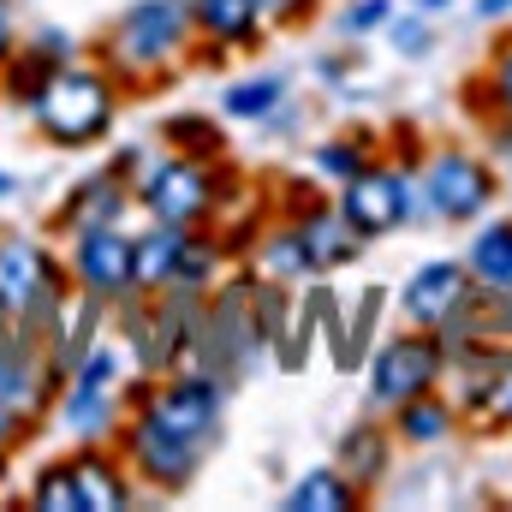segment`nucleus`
Listing matches in <instances>:
<instances>
[{"instance_id": "obj_24", "label": "nucleus", "mask_w": 512, "mask_h": 512, "mask_svg": "<svg viewBox=\"0 0 512 512\" xmlns=\"http://www.w3.org/2000/svg\"><path fill=\"white\" fill-rule=\"evenodd\" d=\"M292 102V78L286 72H251V78H233L227 96H221V114L239 120V126H268V114H280Z\"/></svg>"}, {"instance_id": "obj_29", "label": "nucleus", "mask_w": 512, "mask_h": 512, "mask_svg": "<svg viewBox=\"0 0 512 512\" xmlns=\"http://www.w3.org/2000/svg\"><path fill=\"white\" fill-rule=\"evenodd\" d=\"M471 102H489V108H483V120H489V114L512 120V36H501V42L489 48L483 78L471 84Z\"/></svg>"}, {"instance_id": "obj_32", "label": "nucleus", "mask_w": 512, "mask_h": 512, "mask_svg": "<svg viewBox=\"0 0 512 512\" xmlns=\"http://www.w3.org/2000/svg\"><path fill=\"white\" fill-rule=\"evenodd\" d=\"M471 429H512V352L501 358V370L489 376V387L477 393V405L465 411Z\"/></svg>"}, {"instance_id": "obj_41", "label": "nucleus", "mask_w": 512, "mask_h": 512, "mask_svg": "<svg viewBox=\"0 0 512 512\" xmlns=\"http://www.w3.org/2000/svg\"><path fill=\"white\" fill-rule=\"evenodd\" d=\"M12 197H18V173H6V167H0V203H12Z\"/></svg>"}, {"instance_id": "obj_15", "label": "nucleus", "mask_w": 512, "mask_h": 512, "mask_svg": "<svg viewBox=\"0 0 512 512\" xmlns=\"http://www.w3.org/2000/svg\"><path fill=\"white\" fill-rule=\"evenodd\" d=\"M72 477H78V495H84V512H131L137 507V477L126 471L120 447L114 441H78L72 453Z\"/></svg>"}, {"instance_id": "obj_21", "label": "nucleus", "mask_w": 512, "mask_h": 512, "mask_svg": "<svg viewBox=\"0 0 512 512\" xmlns=\"http://www.w3.org/2000/svg\"><path fill=\"white\" fill-rule=\"evenodd\" d=\"M251 274L262 280H280V286H304V280H316V268H310V256H304V239H298V227L280 215L274 227H262V239H256L251 251Z\"/></svg>"}, {"instance_id": "obj_37", "label": "nucleus", "mask_w": 512, "mask_h": 512, "mask_svg": "<svg viewBox=\"0 0 512 512\" xmlns=\"http://www.w3.org/2000/svg\"><path fill=\"white\" fill-rule=\"evenodd\" d=\"M36 411H24V405H12V399H0V447L12 453V447H24L30 435H36Z\"/></svg>"}, {"instance_id": "obj_2", "label": "nucleus", "mask_w": 512, "mask_h": 512, "mask_svg": "<svg viewBox=\"0 0 512 512\" xmlns=\"http://www.w3.org/2000/svg\"><path fill=\"white\" fill-rule=\"evenodd\" d=\"M239 173L227 161H203V155H179V149H143L137 173H131V203L149 221L167 227H209L233 197H239Z\"/></svg>"}, {"instance_id": "obj_17", "label": "nucleus", "mask_w": 512, "mask_h": 512, "mask_svg": "<svg viewBox=\"0 0 512 512\" xmlns=\"http://www.w3.org/2000/svg\"><path fill=\"white\" fill-rule=\"evenodd\" d=\"M191 24H197V60H227V54H251L268 36V24L256 18V0H191Z\"/></svg>"}, {"instance_id": "obj_35", "label": "nucleus", "mask_w": 512, "mask_h": 512, "mask_svg": "<svg viewBox=\"0 0 512 512\" xmlns=\"http://www.w3.org/2000/svg\"><path fill=\"white\" fill-rule=\"evenodd\" d=\"M316 6H322V0H256V18H262L268 30H298V24L316 18Z\"/></svg>"}, {"instance_id": "obj_45", "label": "nucleus", "mask_w": 512, "mask_h": 512, "mask_svg": "<svg viewBox=\"0 0 512 512\" xmlns=\"http://www.w3.org/2000/svg\"><path fill=\"white\" fill-rule=\"evenodd\" d=\"M507 435H512V429H507Z\"/></svg>"}, {"instance_id": "obj_5", "label": "nucleus", "mask_w": 512, "mask_h": 512, "mask_svg": "<svg viewBox=\"0 0 512 512\" xmlns=\"http://www.w3.org/2000/svg\"><path fill=\"white\" fill-rule=\"evenodd\" d=\"M66 298H72L66 262L42 239H24V233L0 239V328H18L42 346V334Z\"/></svg>"}, {"instance_id": "obj_7", "label": "nucleus", "mask_w": 512, "mask_h": 512, "mask_svg": "<svg viewBox=\"0 0 512 512\" xmlns=\"http://www.w3.org/2000/svg\"><path fill=\"white\" fill-rule=\"evenodd\" d=\"M131 411L161 423L167 435H185L197 447H209L221 435V417H227V382L185 364V370H167V376H143L131 387Z\"/></svg>"}, {"instance_id": "obj_23", "label": "nucleus", "mask_w": 512, "mask_h": 512, "mask_svg": "<svg viewBox=\"0 0 512 512\" xmlns=\"http://www.w3.org/2000/svg\"><path fill=\"white\" fill-rule=\"evenodd\" d=\"M465 268H471V286L512 292V215H495V221H483V227L471 233Z\"/></svg>"}, {"instance_id": "obj_12", "label": "nucleus", "mask_w": 512, "mask_h": 512, "mask_svg": "<svg viewBox=\"0 0 512 512\" xmlns=\"http://www.w3.org/2000/svg\"><path fill=\"white\" fill-rule=\"evenodd\" d=\"M137 155L143 149H120L102 173H84L60 203H54V233L60 239H72V233H84V227H108V221H120L131 209V173H137Z\"/></svg>"}, {"instance_id": "obj_3", "label": "nucleus", "mask_w": 512, "mask_h": 512, "mask_svg": "<svg viewBox=\"0 0 512 512\" xmlns=\"http://www.w3.org/2000/svg\"><path fill=\"white\" fill-rule=\"evenodd\" d=\"M120 102H126V84L102 66V60H60L36 102H30V126L48 149H96L114 120H120Z\"/></svg>"}, {"instance_id": "obj_31", "label": "nucleus", "mask_w": 512, "mask_h": 512, "mask_svg": "<svg viewBox=\"0 0 512 512\" xmlns=\"http://www.w3.org/2000/svg\"><path fill=\"white\" fill-rule=\"evenodd\" d=\"M161 143L179 149V155H203V161H221L227 155V137L209 126V114H173L161 126Z\"/></svg>"}, {"instance_id": "obj_36", "label": "nucleus", "mask_w": 512, "mask_h": 512, "mask_svg": "<svg viewBox=\"0 0 512 512\" xmlns=\"http://www.w3.org/2000/svg\"><path fill=\"white\" fill-rule=\"evenodd\" d=\"M24 48H36V54H42V60H54V66H60V60H78V36H66L60 24L30 30V36H24Z\"/></svg>"}, {"instance_id": "obj_19", "label": "nucleus", "mask_w": 512, "mask_h": 512, "mask_svg": "<svg viewBox=\"0 0 512 512\" xmlns=\"http://www.w3.org/2000/svg\"><path fill=\"white\" fill-rule=\"evenodd\" d=\"M393 453H399V441H393L387 417H358V423L340 435V471H346L364 495H376L387 477H393Z\"/></svg>"}, {"instance_id": "obj_38", "label": "nucleus", "mask_w": 512, "mask_h": 512, "mask_svg": "<svg viewBox=\"0 0 512 512\" xmlns=\"http://www.w3.org/2000/svg\"><path fill=\"white\" fill-rule=\"evenodd\" d=\"M483 131H489V161H495V167H512V120L489 114V120H483Z\"/></svg>"}, {"instance_id": "obj_6", "label": "nucleus", "mask_w": 512, "mask_h": 512, "mask_svg": "<svg viewBox=\"0 0 512 512\" xmlns=\"http://www.w3.org/2000/svg\"><path fill=\"white\" fill-rule=\"evenodd\" d=\"M501 197V167L477 149H429L417 161V203L441 227H471L495 209Z\"/></svg>"}, {"instance_id": "obj_4", "label": "nucleus", "mask_w": 512, "mask_h": 512, "mask_svg": "<svg viewBox=\"0 0 512 512\" xmlns=\"http://www.w3.org/2000/svg\"><path fill=\"white\" fill-rule=\"evenodd\" d=\"M131 352L126 340L102 334L60 382V399H54V423L72 435V441H114L120 423L131 417Z\"/></svg>"}, {"instance_id": "obj_9", "label": "nucleus", "mask_w": 512, "mask_h": 512, "mask_svg": "<svg viewBox=\"0 0 512 512\" xmlns=\"http://www.w3.org/2000/svg\"><path fill=\"white\" fill-rule=\"evenodd\" d=\"M334 203H340V215L364 239H387V233L411 227V215H423V203H417V167L393 161V155H376L346 185H334Z\"/></svg>"}, {"instance_id": "obj_27", "label": "nucleus", "mask_w": 512, "mask_h": 512, "mask_svg": "<svg viewBox=\"0 0 512 512\" xmlns=\"http://www.w3.org/2000/svg\"><path fill=\"white\" fill-rule=\"evenodd\" d=\"M376 161V137L370 131H340V137H328V143H316V155H310V167H316V179H328V185H346L358 167H370Z\"/></svg>"}, {"instance_id": "obj_26", "label": "nucleus", "mask_w": 512, "mask_h": 512, "mask_svg": "<svg viewBox=\"0 0 512 512\" xmlns=\"http://www.w3.org/2000/svg\"><path fill=\"white\" fill-rule=\"evenodd\" d=\"M382 304H387L382 286H364L352 310L340 304V322H346V340H340V352H334L340 370H364V358H370V346H376V328H382Z\"/></svg>"}, {"instance_id": "obj_18", "label": "nucleus", "mask_w": 512, "mask_h": 512, "mask_svg": "<svg viewBox=\"0 0 512 512\" xmlns=\"http://www.w3.org/2000/svg\"><path fill=\"white\" fill-rule=\"evenodd\" d=\"M387 429H393L399 447H417V453H423V447H447V441L465 429V411L453 405L447 387H429V393L393 405V411H387Z\"/></svg>"}, {"instance_id": "obj_34", "label": "nucleus", "mask_w": 512, "mask_h": 512, "mask_svg": "<svg viewBox=\"0 0 512 512\" xmlns=\"http://www.w3.org/2000/svg\"><path fill=\"white\" fill-rule=\"evenodd\" d=\"M387 18H393V0H346V12H340V36H346V42L376 36V30H387Z\"/></svg>"}, {"instance_id": "obj_44", "label": "nucleus", "mask_w": 512, "mask_h": 512, "mask_svg": "<svg viewBox=\"0 0 512 512\" xmlns=\"http://www.w3.org/2000/svg\"><path fill=\"white\" fill-rule=\"evenodd\" d=\"M0 239H6V227H0Z\"/></svg>"}, {"instance_id": "obj_13", "label": "nucleus", "mask_w": 512, "mask_h": 512, "mask_svg": "<svg viewBox=\"0 0 512 512\" xmlns=\"http://www.w3.org/2000/svg\"><path fill=\"white\" fill-rule=\"evenodd\" d=\"M471 298V268L465 256H429L411 268V280L399 286V316L411 328H429V334H447V322L465 310Z\"/></svg>"}, {"instance_id": "obj_22", "label": "nucleus", "mask_w": 512, "mask_h": 512, "mask_svg": "<svg viewBox=\"0 0 512 512\" xmlns=\"http://www.w3.org/2000/svg\"><path fill=\"white\" fill-rule=\"evenodd\" d=\"M364 501H370V495H364L340 465H316V471H304V477L286 489L280 507L286 512H358Z\"/></svg>"}, {"instance_id": "obj_10", "label": "nucleus", "mask_w": 512, "mask_h": 512, "mask_svg": "<svg viewBox=\"0 0 512 512\" xmlns=\"http://www.w3.org/2000/svg\"><path fill=\"white\" fill-rule=\"evenodd\" d=\"M114 447H120V459H126V471L137 477L143 495H185V489L197 483V471H203V447H197V441L167 435L161 423H149V417H137V411L120 423Z\"/></svg>"}, {"instance_id": "obj_42", "label": "nucleus", "mask_w": 512, "mask_h": 512, "mask_svg": "<svg viewBox=\"0 0 512 512\" xmlns=\"http://www.w3.org/2000/svg\"><path fill=\"white\" fill-rule=\"evenodd\" d=\"M411 6H417V12H447L453 0H411Z\"/></svg>"}, {"instance_id": "obj_33", "label": "nucleus", "mask_w": 512, "mask_h": 512, "mask_svg": "<svg viewBox=\"0 0 512 512\" xmlns=\"http://www.w3.org/2000/svg\"><path fill=\"white\" fill-rule=\"evenodd\" d=\"M387 42L399 60H423L435 48V30H429V12H405V18H387Z\"/></svg>"}, {"instance_id": "obj_20", "label": "nucleus", "mask_w": 512, "mask_h": 512, "mask_svg": "<svg viewBox=\"0 0 512 512\" xmlns=\"http://www.w3.org/2000/svg\"><path fill=\"white\" fill-rule=\"evenodd\" d=\"M185 239H191V227H167V221H149L143 233H131V286L137 292H173Z\"/></svg>"}, {"instance_id": "obj_11", "label": "nucleus", "mask_w": 512, "mask_h": 512, "mask_svg": "<svg viewBox=\"0 0 512 512\" xmlns=\"http://www.w3.org/2000/svg\"><path fill=\"white\" fill-rule=\"evenodd\" d=\"M66 280H72V292H90V298H102L108 310L126 304L131 292H137V286H131V233L120 227V221L72 233Z\"/></svg>"}, {"instance_id": "obj_8", "label": "nucleus", "mask_w": 512, "mask_h": 512, "mask_svg": "<svg viewBox=\"0 0 512 512\" xmlns=\"http://www.w3.org/2000/svg\"><path fill=\"white\" fill-rule=\"evenodd\" d=\"M447 364H453V352H447V340L441 334H429V328H399V334H387L370 346V358H364V393H370V411H393V405H405V399H417V393H429V387L447 382Z\"/></svg>"}, {"instance_id": "obj_43", "label": "nucleus", "mask_w": 512, "mask_h": 512, "mask_svg": "<svg viewBox=\"0 0 512 512\" xmlns=\"http://www.w3.org/2000/svg\"><path fill=\"white\" fill-rule=\"evenodd\" d=\"M6 471H12V453L0 447V489H6Z\"/></svg>"}, {"instance_id": "obj_16", "label": "nucleus", "mask_w": 512, "mask_h": 512, "mask_svg": "<svg viewBox=\"0 0 512 512\" xmlns=\"http://www.w3.org/2000/svg\"><path fill=\"white\" fill-rule=\"evenodd\" d=\"M0 399H12V405H24V411H54V399H60V376H54V364L42 358V346L30 340V334H18V328H0Z\"/></svg>"}, {"instance_id": "obj_1", "label": "nucleus", "mask_w": 512, "mask_h": 512, "mask_svg": "<svg viewBox=\"0 0 512 512\" xmlns=\"http://www.w3.org/2000/svg\"><path fill=\"white\" fill-rule=\"evenodd\" d=\"M96 60L126 84V90H155L173 84L197 60V24L191 0H131L96 42Z\"/></svg>"}, {"instance_id": "obj_28", "label": "nucleus", "mask_w": 512, "mask_h": 512, "mask_svg": "<svg viewBox=\"0 0 512 512\" xmlns=\"http://www.w3.org/2000/svg\"><path fill=\"white\" fill-rule=\"evenodd\" d=\"M24 507L30 512H84L78 477H72V459H48V465H36V477H30V489H24Z\"/></svg>"}, {"instance_id": "obj_14", "label": "nucleus", "mask_w": 512, "mask_h": 512, "mask_svg": "<svg viewBox=\"0 0 512 512\" xmlns=\"http://www.w3.org/2000/svg\"><path fill=\"white\" fill-rule=\"evenodd\" d=\"M292 227H298V239H304V256H310V268H316V280H328V274H340V268H352L358 256H364V233L340 215V203H322V197H310V203H298L292 215H286Z\"/></svg>"}, {"instance_id": "obj_39", "label": "nucleus", "mask_w": 512, "mask_h": 512, "mask_svg": "<svg viewBox=\"0 0 512 512\" xmlns=\"http://www.w3.org/2000/svg\"><path fill=\"white\" fill-rule=\"evenodd\" d=\"M18 42H24V36H18V24H12V12H6V0H0V66L18 54Z\"/></svg>"}, {"instance_id": "obj_25", "label": "nucleus", "mask_w": 512, "mask_h": 512, "mask_svg": "<svg viewBox=\"0 0 512 512\" xmlns=\"http://www.w3.org/2000/svg\"><path fill=\"white\" fill-rule=\"evenodd\" d=\"M233 256L221 245V233L215 227H191V239H185V256H179V280H173V292H191V298H209L215 286H221V268H227Z\"/></svg>"}, {"instance_id": "obj_30", "label": "nucleus", "mask_w": 512, "mask_h": 512, "mask_svg": "<svg viewBox=\"0 0 512 512\" xmlns=\"http://www.w3.org/2000/svg\"><path fill=\"white\" fill-rule=\"evenodd\" d=\"M48 72H54V60H42L36 48H24V42H18V54L0 66V96H6L12 108H24V114H30V102H36V90H42V78H48Z\"/></svg>"}, {"instance_id": "obj_40", "label": "nucleus", "mask_w": 512, "mask_h": 512, "mask_svg": "<svg viewBox=\"0 0 512 512\" xmlns=\"http://www.w3.org/2000/svg\"><path fill=\"white\" fill-rule=\"evenodd\" d=\"M471 12L483 24H501V18H512V0H471Z\"/></svg>"}]
</instances>
